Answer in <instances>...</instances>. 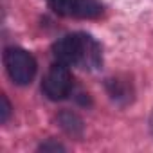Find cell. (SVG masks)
<instances>
[{"instance_id": "cell-1", "label": "cell", "mask_w": 153, "mask_h": 153, "mask_svg": "<svg viewBox=\"0 0 153 153\" xmlns=\"http://www.w3.org/2000/svg\"><path fill=\"white\" fill-rule=\"evenodd\" d=\"M52 52H54L56 61L67 67L76 65V67L92 70V68H97L103 61L99 43L92 36L83 34V33L63 36L61 40L54 43Z\"/></svg>"}, {"instance_id": "cell-9", "label": "cell", "mask_w": 153, "mask_h": 153, "mask_svg": "<svg viewBox=\"0 0 153 153\" xmlns=\"http://www.w3.org/2000/svg\"><path fill=\"white\" fill-rule=\"evenodd\" d=\"M151 128H153V121H151Z\"/></svg>"}, {"instance_id": "cell-3", "label": "cell", "mask_w": 153, "mask_h": 153, "mask_svg": "<svg viewBox=\"0 0 153 153\" xmlns=\"http://www.w3.org/2000/svg\"><path fill=\"white\" fill-rule=\"evenodd\" d=\"M70 88H72V76L67 65L59 61L54 63L43 78V83H42L43 94L52 101H61L70 94Z\"/></svg>"}, {"instance_id": "cell-8", "label": "cell", "mask_w": 153, "mask_h": 153, "mask_svg": "<svg viewBox=\"0 0 153 153\" xmlns=\"http://www.w3.org/2000/svg\"><path fill=\"white\" fill-rule=\"evenodd\" d=\"M40 149H43V151H49V149H54V151H58V149H65L61 144H56V142H52V144H43Z\"/></svg>"}, {"instance_id": "cell-2", "label": "cell", "mask_w": 153, "mask_h": 153, "mask_svg": "<svg viewBox=\"0 0 153 153\" xmlns=\"http://www.w3.org/2000/svg\"><path fill=\"white\" fill-rule=\"evenodd\" d=\"M4 63L9 78L16 85H29L36 76V59L24 49L11 47L4 52Z\"/></svg>"}, {"instance_id": "cell-7", "label": "cell", "mask_w": 153, "mask_h": 153, "mask_svg": "<svg viewBox=\"0 0 153 153\" xmlns=\"http://www.w3.org/2000/svg\"><path fill=\"white\" fill-rule=\"evenodd\" d=\"M0 103H2V106H0V123L4 124V123H7V119L11 115V105H9V101H7L6 96L0 97Z\"/></svg>"}, {"instance_id": "cell-5", "label": "cell", "mask_w": 153, "mask_h": 153, "mask_svg": "<svg viewBox=\"0 0 153 153\" xmlns=\"http://www.w3.org/2000/svg\"><path fill=\"white\" fill-rule=\"evenodd\" d=\"M59 124H61V128H63L67 133H70V135H79L81 130H83L81 119L76 115V114H70V112H63V114L59 115Z\"/></svg>"}, {"instance_id": "cell-4", "label": "cell", "mask_w": 153, "mask_h": 153, "mask_svg": "<svg viewBox=\"0 0 153 153\" xmlns=\"http://www.w3.org/2000/svg\"><path fill=\"white\" fill-rule=\"evenodd\" d=\"M49 7L59 16L97 18L103 15V6L97 0H49Z\"/></svg>"}, {"instance_id": "cell-6", "label": "cell", "mask_w": 153, "mask_h": 153, "mask_svg": "<svg viewBox=\"0 0 153 153\" xmlns=\"http://www.w3.org/2000/svg\"><path fill=\"white\" fill-rule=\"evenodd\" d=\"M108 90H110V96L114 99H117V101L119 99H124V101L130 99V87L124 81H121V79H110Z\"/></svg>"}]
</instances>
